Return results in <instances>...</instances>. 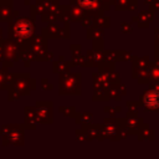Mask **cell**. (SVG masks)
I'll list each match as a JSON object with an SVG mask.
<instances>
[{"label":"cell","mask_w":159,"mask_h":159,"mask_svg":"<svg viewBox=\"0 0 159 159\" xmlns=\"http://www.w3.org/2000/svg\"><path fill=\"white\" fill-rule=\"evenodd\" d=\"M143 103L148 108H158L159 107V92L148 91L143 97Z\"/></svg>","instance_id":"1"}]
</instances>
